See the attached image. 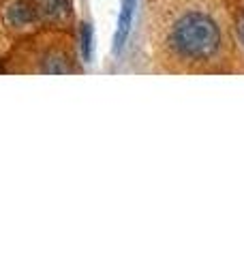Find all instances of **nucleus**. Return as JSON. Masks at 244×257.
I'll return each instance as SVG.
<instances>
[{
	"mask_svg": "<svg viewBox=\"0 0 244 257\" xmlns=\"http://www.w3.org/2000/svg\"><path fill=\"white\" fill-rule=\"evenodd\" d=\"M152 54L167 73H208L223 62L229 35L216 0H157L150 7Z\"/></svg>",
	"mask_w": 244,
	"mask_h": 257,
	"instance_id": "obj_1",
	"label": "nucleus"
},
{
	"mask_svg": "<svg viewBox=\"0 0 244 257\" xmlns=\"http://www.w3.org/2000/svg\"><path fill=\"white\" fill-rule=\"evenodd\" d=\"M37 18L45 22H64L71 15V0H32Z\"/></svg>",
	"mask_w": 244,
	"mask_h": 257,
	"instance_id": "obj_2",
	"label": "nucleus"
},
{
	"mask_svg": "<svg viewBox=\"0 0 244 257\" xmlns=\"http://www.w3.org/2000/svg\"><path fill=\"white\" fill-rule=\"evenodd\" d=\"M135 5H137V0H122V9H120V15H118V28H116V37H113V52L116 54H120L122 50H125V45L129 41Z\"/></svg>",
	"mask_w": 244,
	"mask_h": 257,
	"instance_id": "obj_3",
	"label": "nucleus"
},
{
	"mask_svg": "<svg viewBox=\"0 0 244 257\" xmlns=\"http://www.w3.org/2000/svg\"><path fill=\"white\" fill-rule=\"evenodd\" d=\"M9 20L15 24V26H26V24H32L37 20V13L28 5H15L9 11Z\"/></svg>",
	"mask_w": 244,
	"mask_h": 257,
	"instance_id": "obj_4",
	"label": "nucleus"
},
{
	"mask_svg": "<svg viewBox=\"0 0 244 257\" xmlns=\"http://www.w3.org/2000/svg\"><path fill=\"white\" fill-rule=\"evenodd\" d=\"M79 43H81V58L84 62H90L92 58V28L90 24H81V30H79Z\"/></svg>",
	"mask_w": 244,
	"mask_h": 257,
	"instance_id": "obj_5",
	"label": "nucleus"
},
{
	"mask_svg": "<svg viewBox=\"0 0 244 257\" xmlns=\"http://www.w3.org/2000/svg\"><path fill=\"white\" fill-rule=\"evenodd\" d=\"M238 37H240V43L244 45V15H242L240 22H238Z\"/></svg>",
	"mask_w": 244,
	"mask_h": 257,
	"instance_id": "obj_6",
	"label": "nucleus"
}]
</instances>
